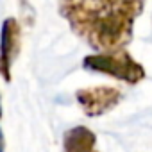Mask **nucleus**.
<instances>
[{
  "instance_id": "obj_4",
  "label": "nucleus",
  "mask_w": 152,
  "mask_h": 152,
  "mask_svg": "<svg viewBox=\"0 0 152 152\" xmlns=\"http://www.w3.org/2000/svg\"><path fill=\"white\" fill-rule=\"evenodd\" d=\"M20 41L22 32L18 22L15 18H7L0 32V75L6 83L11 81V70L20 50Z\"/></svg>"
},
{
  "instance_id": "obj_2",
  "label": "nucleus",
  "mask_w": 152,
  "mask_h": 152,
  "mask_svg": "<svg viewBox=\"0 0 152 152\" xmlns=\"http://www.w3.org/2000/svg\"><path fill=\"white\" fill-rule=\"evenodd\" d=\"M83 66L90 72L104 73L113 79H118L127 84H138L145 79V68L140 64L125 48L115 52L91 54L83 59Z\"/></svg>"
},
{
  "instance_id": "obj_6",
  "label": "nucleus",
  "mask_w": 152,
  "mask_h": 152,
  "mask_svg": "<svg viewBox=\"0 0 152 152\" xmlns=\"http://www.w3.org/2000/svg\"><path fill=\"white\" fill-rule=\"evenodd\" d=\"M0 120H2V104H0ZM4 148H6V141H4L2 129H0V152H4Z\"/></svg>"
},
{
  "instance_id": "obj_3",
  "label": "nucleus",
  "mask_w": 152,
  "mask_h": 152,
  "mask_svg": "<svg viewBox=\"0 0 152 152\" xmlns=\"http://www.w3.org/2000/svg\"><path fill=\"white\" fill-rule=\"evenodd\" d=\"M75 99L86 116L97 118L115 109L122 102L124 93L115 86H91L77 90Z\"/></svg>"
},
{
  "instance_id": "obj_5",
  "label": "nucleus",
  "mask_w": 152,
  "mask_h": 152,
  "mask_svg": "<svg viewBox=\"0 0 152 152\" xmlns=\"http://www.w3.org/2000/svg\"><path fill=\"white\" fill-rule=\"evenodd\" d=\"M63 152H99L97 134L84 125L68 129L63 134Z\"/></svg>"
},
{
  "instance_id": "obj_1",
  "label": "nucleus",
  "mask_w": 152,
  "mask_h": 152,
  "mask_svg": "<svg viewBox=\"0 0 152 152\" xmlns=\"http://www.w3.org/2000/svg\"><path fill=\"white\" fill-rule=\"evenodd\" d=\"M143 7L145 0H59L61 16L97 54L124 50Z\"/></svg>"
}]
</instances>
